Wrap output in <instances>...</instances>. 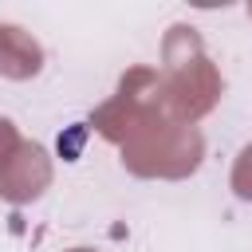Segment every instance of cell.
<instances>
[{"instance_id":"1","label":"cell","mask_w":252,"mask_h":252,"mask_svg":"<svg viewBox=\"0 0 252 252\" xmlns=\"http://www.w3.org/2000/svg\"><path fill=\"white\" fill-rule=\"evenodd\" d=\"M161 106L173 122L197 126L205 114L217 110L224 94L220 67L205 51V39L193 24H173L161 35Z\"/></svg>"},{"instance_id":"2","label":"cell","mask_w":252,"mask_h":252,"mask_svg":"<svg viewBox=\"0 0 252 252\" xmlns=\"http://www.w3.org/2000/svg\"><path fill=\"white\" fill-rule=\"evenodd\" d=\"M126 173L146 181H185L205 161V134L197 126L173 122L165 110L146 114L130 138L118 146Z\"/></svg>"},{"instance_id":"3","label":"cell","mask_w":252,"mask_h":252,"mask_svg":"<svg viewBox=\"0 0 252 252\" xmlns=\"http://www.w3.org/2000/svg\"><path fill=\"white\" fill-rule=\"evenodd\" d=\"M154 110H165V106H161V75H158L154 67L138 63V67H126L122 79H118V87H114V94L94 106L91 126H94L110 146H122V142L130 138V130H134L146 114H154Z\"/></svg>"},{"instance_id":"4","label":"cell","mask_w":252,"mask_h":252,"mask_svg":"<svg viewBox=\"0 0 252 252\" xmlns=\"http://www.w3.org/2000/svg\"><path fill=\"white\" fill-rule=\"evenodd\" d=\"M51 177H55L51 154L39 142L24 138L16 146V154L4 161V169H0V201H8V205H32V201H39L51 189Z\"/></svg>"},{"instance_id":"5","label":"cell","mask_w":252,"mask_h":252,"mask_svg":"<svg viewBox=\"0 0 252 252\" xmlns=\"http://www.w3.org/2000/svg\"><path fill=\"white\" fill-rule=\"evenodd\" d=\"M43 71V47L20 24H0V75L12 83H28Z\"/></svg>"},{"instance_id":"6","label":"cell","mask_w":252,"mask_h":252,"mask_svg":"<svg viewBox=\"0 0 252 252\" xmlns=\"http://www.w3.org/2000/svg\"><path fill=\"white\" fill-rule=\"evenodd\" d=\"M228 189H232L240 201H252V142L236 154L232 173H228Z\"/></svg>"},{"instance_id":"7","label":"cell","mask_w":252,"mask_h":252,"mask_svg":"<svg viewBox=\"0 0 252 252\" xmlns=\"http://www.w3.org/2000/svg\"><path fill=\"white\" fill-rule=\"evenodd\" d=\"M24 138H20V130H16V122L12 118H4L0 114V169H4V161L16 154V146H20Z\"/></svg>"},{"instance_id":"8","label":"cell","mask_w":252,"mask_h":252,"mask_svg":"<svg viewBox=\"0 0 252 252\" xmlns=\"http://www.w3.org/2000/svg\"><path fill=\"white\" fill-rule=\"evenodd\" d=\"M67 252H98V248H67Z\"/></svg>"},{"instance_id":"9","label":"cell","mask_w":252,"mask_h":252,"mask_svg":"<svg viewBox=\"0 0 252 252\" xmlns=\"http://www.w3.org/2000/svg\"><path fill=\"white\" fill-rule=\"evenodd\" d=\"M248 16H252V4H248Z\"/></svg>"}]
</instances>
